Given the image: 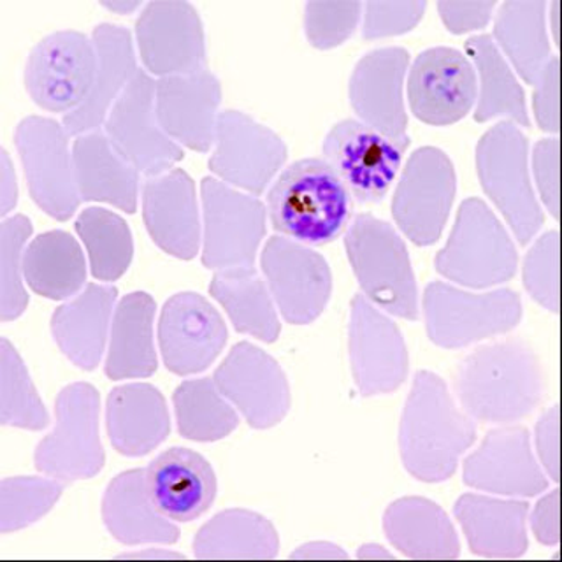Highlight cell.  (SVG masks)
<instances>
[{"mask_svg":"<svg viewBox=\"0 0 562 562\" xmlns=\"http://www.w3.org/2000/svg\"><path fill=\"white\" fill-rule=\"evenodd\" d=\"M540 359L518 339L474 348L457 364L453 394L468 417L508 426L529 417L543 400Z\"/></svg>","mask_w":562,"mask_h":562,"instance_id":"cell-1","label":"cell"},{"mask_svg":"<svg viewBox=\"0 0 562 562\" xmlns=\"http://www.w3.org/2000/svg\"><path fill=\"white\" fill-rule=\"evenodd\" d=\"M474 441V420L459 406L443 378L426 369L418 371L401 415L404 470L418 482H447Z\"/></svg>","mask_w":562,"mask_h":562,"instance_id":"cell-2","label":"cell"},{"mask_svg":"<svg viewBox=\"0 0 562 562\" xmlns=\"http://www.w3.org/2000/svg\"><path fill=\"white\" fill-rule=\"evenodd\" d=\"M266 210L281 236L303 245H329L348 225L351 195L324 158H303L271 184Z\"/></svg>","mask_w":562,"mask_h":562,"instance_id":"cell-3","label":"cell"},{"mask_svg":"<svg viewBox=\"0 0 562 562\" xmlns=\"http://www.w3.org/2000/svg\"><path fill=\"white\" fill-rule=\"evenodd\" d=\"M345 250L362 294L376 307L403 321L420 316L417 278L403 237L385 220L371 213L353 218Z\"/></svg>","mask_w":562,"mask_h":562,"instance_id":"cell-4","label":"cell"},{"mask_svg":"<svg viewBox=\"0 0 562 562\" xmlns=\"http://www.w3.org/2000/svg\"><path fill=\"white\" fill-rule=\"evenodd\" d=\"M476 175L515 239L526 246L544 224L529 169V139L515 123L499 122L476 145Z\"/></svg>","mask_w":562,"mask_h":562,"instance_id":"cell-5","label":"cell"},{"mask_svg":"<svg viewBox=\"0 0 562 562\" xmlns=\"http://www.w3.org/2000/svg\"><path fill=\"white\" fill-rule=\"evenodd\" d=\"M436 271L464 289L487 290L517 274L518 254L505 225L479 198L457 211L447 245L435 259Z\"/></svg>","mask_w":562,"mask_h":562,"instance_id":"cell-6","label":"cell"},{"mask_svg":"<svg viewBox=\"0 0 562 562\" xmlns=\"http://www.w3.org/2000/svg\"><path fill=\"white\" fill-rule=\"evenodd\" d=\"M422 307L430 342L447 350L512 333L524 315L522 297L515 290L468 292L445 281L426 286Z\"/></svg>","mask_w":562,"mask_h":562,"instance_id":"cell-7","label":"cell"},{"mask_svg":"<svg viewBox=\"0 0 562 562\" xmlns=\"http://www.w3.org/2000/svg\"><path fill=\"white\" fill-rule=\"evenodd\" d=\"M99 417L101 397L95 386L85 382L64 386L55 401V427L35 447V470L61 482L101 473L105 453Z\"/></svg>","mask_w":562,"mask_h":562,"instance_id":"cell-8","label":"cell"},{"mask_svg":"<svg viewBox=\"0 0 562 562\" xmlns=\"http://www.w3.org/2000/svg\"><path fill=\"white\" fill-rule=\"evenodd\" d=\"M202 266L213 271L254 268L266 231V204L216 178L201 183Z\"/></svg>","mask_w":562,"mask_h":562,"instance_id":"cell-9","label":"cell"},{"mask_svg":"<svg viewBox=\"0 0 562 562\" xmlns=\"http://www.w3.org/2000/svg\"><path fill=\"white\" fill-rule=\"evenodd\" d=\"M456 193V167L443 149H415L403 167L392 199L395 225L413 245H435L450 218Z\"/></svg>","mask_w":562,"mask_h":562,"instance_id":"cell-10","label":"cell"},{"mask_svg":"<svg viewBox=\"0 0 562 562\" xmlns=\"http://www.w3.org/2000/svg\"><path fill=\"white\" fill-rule=\"evenodd\" d=\"M97 52L92 37L79 31H58L35 44L26 58V93L41 110L72 113L92 90Z\"/></svg>","mask_w":562,"mask_h":562,"instance_id":"cell-11","label":"cell"},{"mask_svg":"<svg viewBox=\"0 0 562 562\" xmlns=\"http://www.w3.org/2000/svg\"><path fill=\"white\" fill-rule=\"evenodd\" d=\"M69 137L64 123L46 116H26L14 132L32 201L58 222L69 220L81 204Z\"/></svg>","mask_w":562,"mask_h":562,"instance_id":"cell-12","label":"cell"},{"mask_svg":"<svg viewBox=\"0 0 562 562\" xmlns=\"http://www.w3.org/2000/svg\"><path fill=\"white\" fill-rule=\"evenodd\" d=\"M260 268L286 324H313L327 310L333 272L324 255L289 237L271 236L263 245Z\"/></svg>","mask_w":562,"mask_h":562,"instance_id":"cell-13","label":"cell"},{"mask_svg":"<svg viewBox=\"0 0 562 562\" xmlns=\"http://www.w3.org/2000/svg\"><path fill=\"white\" fill-rule=\"evenodd\" d=\"M102 127L120 155L146 178L171 171L184 158L183 148L158 123L155 81L145 69H137Z\"/></svg>","mask_w":562,"mask_h":562,"instance_id":"cell-14","label":"cell"},{"mask_svg":"<svg viewBox=\"0 0 562 562\" xmlns=\"http://www.w3.org/2000/svg\"><path fill=\"white\" fill-rule=\"evenodd\" d=\"M285 140L243 111H220L210 169L216 180L250 195L266 192L286 162Z\"/></svg>","mask_w":562,"mask_h":562,"instance_id":"cell-15","label":"cell"},{"mask_svg":"<svg viewBox=\"0 0 562 562\" xmlns=\"http://www.w3.org/2000/svg\"><path fill=\"white\" fill-rule=\"evenodd\" d=\"M348 351L353 382L362 397L391 394L408 378V347L400 327L364 294L351 299Z\"/></svg>","mask_w":562,"mask_h":562,"instance_id":"cell-16","label":"cell"},{"mask_svg":"<svg viewBox=\"0 0 562 562\" xmlns=\"http://www.w3.org/2000/svg\"><path fill=\"white\" fill-rule=\"evenodd\" d=\"M404 149L356 119L341 120L327 132L322 158L333 167L351 198L376 204L397 178Z\"/></svg>","mask_w":562,"mask_h":562,"instance_id":"cell-17","label":"cell"},{"mask_svg":"<svg viewBox=\"0 0 562 562\" xmlns=\"http://www.w3.org/2000/svg\"><path fill=\"white\" fill-rule=\"evenodd\" d=\"M137 53L149 76L192 75L207 69L206 35L190 2H149L136 20Z\"/></svg>","mask_w":562,"mask_h":562,"instance_id":"cell-18","label":"cell"},{"mask_svg":"<svg viewBox=\"0 0 562 562\" xmlns=\"http://www.w3.org/2000/svg\"><path fill=\"white\" fill-rule=\"evenodd\" d=\"M213 382L254 429H271L290 409V385L278 360L254 342L234 345Z\"/></svg>","mask_w":562,"mask_h":562,"instance_id":"cell-19","label":"cell"},{"mask_svg":"<svg viewBox=\"0 0 562 562\" xmlns=\"http://www.w3.org/2000/svg\"><path fill=\"white\" fill-rule=\"evenodd\" d=\"M479 97L473 64L448 46L422 52L408 76V101L420 122L448 127L471 113Z\"/></svg>","mask_w":562,"mask_h":562,"instance_id":"cell-20","label":"cell"},{"mask_svg":"<svg viewBox=\"0 0 562 562\" xmlns=\"http://www.w3.org/2000/svg\"><path fill=\"white\" fill-rule=\"evenodd\" d=\"M227 339V325L206 297L180 292L167 299L158 321V347L171 373L190 376L206 371Z\"/></svg>","mask_w":562,"mask_h":562,"instance_id":"cell-21","label":"cell"},{"mask_svg":"<svg viewBox=\"0 0 562 562\" xmlns=\"http://www.w3.org/2000/svg\"><path fill=\"white\" fill-rule=\"evenodd\" d=\"M409 53L386 46L366 53L351 72L348 97L360 122L389 137L401 149H408V113L404 105V79Z\"/></svg>","mask_w":562,"mask_h":562,"instance_id":"cell-22","label":"cell"},{"mask_svg":"<svg viewBox=\"0 0 562 562\" xmlns=\"http://www.w3.org/2000/svg\"><path fill=\"white\" fill-rule=\"evenodd\" d=\"M462 480L468 487L506 497H535L549 488L529 430L509 424L488 430L482 445L465 457Z\"/></svg>","mask_w":562,"mask_h":562,"instance_id":"cell-23","label":"cell"},{"mask_svg":"<svg viewBox=\"0 0 562 562\" xmlns=\"http://www.w3.org/2000/svg\"><path fill=\"white\" fill-rule=\"evenodd\" d=\"M222 85L210 69L155 81L158 123L178 145L206 154L215 145Z\"/></svg>","mask_w":562,"mask_h":562,"instance_id":"cell-24","label":"cell"},{"mask_svg":"<svg viewBox=\"0 0 562 562\" xmlns=\"http://www.w3.org/2000/svg\"><path fill=\"white\" fill-rule=\"evenodd\" d=\"M146 231L160 250L192 260L201 250L202 224L195 183L183 169L148 178L140 190Z\"/></svg>","mask_w":562,"mask_h":562,"instance_id":"cell-25","label":"cell"},{"mask_svg":"<svg viewBox=\"0 0 562 562\" xmlns=\"http://www.w3.org/2000/svg\"><path fill=\"white\" fill-rule=\"evenodd\" d=\"M149 501L158 514L176 522H192L215 503L218 482L213 465L195 450L172 447L145 470Z\"/></svg>","mask_w":562,"mask_h":562,"instance_id":"cell-26","label":"cell"},{"mask_svg":"<svg viewBox=\"0 0 562 562\" xmlns=\"http://www.w3.org/2000/svg\"><path fill=\"white\" fill-rule=\"evenodd\" d=\"M97 52L93 87L78 110L61 119L69 136H81L104 125L114 102L136 75L137 58L134 37L125 26L101 23L92 32Z\"/></svg>","mask_w":562,"mask_h":562,"instance_id":"cell-27","label":"cell"},{"mask_svg":"<svg viewBox=\"0 0 562 562\" xmlns=\"http://www.w3.org/2000/svg\"><path fill=\"white\" fill-rule=\"evenodd\" d=\"M119 289L90 283L52 315L53 339L81 371H93L104 356Z\"/></svg>","mask_w":562,"mask_h":562,"instance_id":"cell-28","label":"cell"},{"mask_svg":"<svg viewBox=\"0 0 562 562\" xmlns=\"http://www.w3.org/2000/svg\"><path fill=\"white\" fill-rule=\"evenodd\" d=\"M453 517L479 558L520 559L529 549L526 501L462 494L453 506Z\"/></svg>","mask_w":562,"mask_h":562,"instance_id":"cell-29","label":"cell"},{"mask_svg":"<svg viewBox=\"0 0 562 562\" xmlns=\"http://www.w3.org/2000/svg\"><path fill=\"white\" fill-rule=\"evenodd\" d=\"M105 427L116 452L148 456L171 432L166 397L149 383L114 386L105 401Z\"/></svg>","mask_w":562,"mask_h":562,"instance_id":"cell-30","label":"cell"},{"mask_svg":"<svg viewBox=\"0 0 562 562\" xmlns=\"http://www.w3.org/2000/svg\"><path fill=\"white\" fill-rule=\"evenodd\" d=\"M76 184L81 201L104 202L134 215L139 172L120 155L101 128L76 136L72 145Z\"/></svg>","mask_w":562,"mask_h":562,"instance_id":"cell-31","label":"cell"},{"mask_svg":"<svg viewBox=\"0 0 562 562\" xmlns=\"http://www.w3.org/2000/svg\"><path fill=\"white\" fill-rule=\"evenodd\" d=\"M383 532L392 547L409 559L452 561L461 555L456 526L447 512L427 497L394 501L383 514Z\"/></svg>","mask_w":562,"mask_h":562,"instance_id":"cell-32","label":"cell"},{"mask_svg":"<svg viewBox=\"0 0 562 562\" xmlns=\"http://www.w3.org/2000/svg\"><path fill=\"white\" fill-rule=\"evenodd\" d=\"M102 520L123 544H175L180 540V527L151 505L145 470L123 471L111 480L102 497Z\"/></svg>","mask_w":562,"mask_h":562,"instance_id":"cell-33","label":"cell"},{"mask_svg":"<svg viewBox=\"0 0 562 562\" xmlns=\"http://www.w3.org/2000/svg\"><path fill=\"white\" fill-rule=\"evenodd\" d=\"M155 299L148 292L123 295L114 307L104 373L110 380L148 378L157 371Z\"/></svg>","mask_w":562,"mask_h":562,"instance_id":"cell-34","label":"cell"},{"mask_svg":"<svg viewBox=\"0 0 562 562\" xmlns=\"http://www.w3.org/2000/svg\"><path fill=\"white\" fill-rule=\"evenodd\" d=\"M547 8L543 0H509L499 5L494 20L492 40L509 67L529 85L552 60Z\"/></svg>","mask_w":562,"mask_h":562,"instance_id":"cell-35","label":"cell"},{"mask_svg":"<svg viewBox=\"0 0 562 562\" xmlns=\"http://www.w3.org/2000/svg\"><path fill=\"white\" fill-rule=\"evenodd\" d=\"M464 49L479 81L474 120L485 123L501 119V122L515 123L520 128L531 127L524 88L492 35H473L465 41Z\"/></svg>","mask_w":562,"mask_h":562,"instance_id":"cell-36","label":"cell"},{"mask_svg":"<svg viewBox=\"0 0 562 562\" xmlns=\"http://www.w3.org/2000/svg\"><path fill=\"white\" fill-rule=\"evenodd\" d=\"M210 294L224 307L237 333L262 342H274L280 338L278 307L272 301L268 283L257 269L215 271L211 278Z\"/></svg>","mask_w":562,"mask_h":562,"instance_id":"cell-37","label":"cell"},{"mask_svg":"<svg viewBox=\"0 0 562 562\" xmlns=\"http://www.w3.org/2000/svg\"><path fill=\"white\" fill-rule=\"evenodd\" d=\"M23 271L26 285L35 294L52 301H64L83 290L87 260L72 234L48 231L26 246Z\"/></svg>","mask_w":562,"mask_h":562,"instance_id":"cell-38","label":"cell"},{"mask_svg":"<svg viewBox=\"0 0 562 562\" xmlns=\"http://www.w3.org/2000/svg\"><path fill=\"white\" fill-rule=\"evenodd\" d=\"M278 550L277 527L250 509L220 512L193 538V553L199 559H274Z\"/></svg>","mask_w":562,"mask_h":562,"instance_id":"cell-39","label":"cell"},{"mask_svg":"<svg viewBox=\"0 0 562 562\" xmlns=\"http://www.w3.org/2000/svg\"><path fill=\"white\" fill-rule=\"evenodd\" d=\"M178 432L195 443H213L233 435L239 415L225 400L213 378H193L176 386L172 394Z\"/></svg>","mask_w":562,"mask_h":562,"instance_id":"cell-40","label":"cell"},{"mask_svg":"<svg viewBox=\"0 0 562 562\" xmlns=\"http://www.w3.org/2000/svg\"><path fill=\"white\" fill-rule=\"evenodd\" d=\"M75 227L87 248L95 280L110 283L128 271L134 259V237L119 213L105 207H87L79 213Z\"/></svg>","mask_w":562,"mask_h":562,"instance_id":"cell-41","label":"cell"},{"mask_svg":"<svg viewBox=\"0 0 562 562\" xmlns=\"http://www.w3.org/2000/svg\"><path fill=\"white\" fill-rule=\"evenodd\" d=\"M0 422L18 429L43 430L49 413L35 391L25 362L13 342L0 339Z\"/></svg>","mask_w":562,"mask_h":562,"instance_id":"cell-42","label":"cell"},{"mask_svg":"<svg viewBox=\"0 0 562 562\" xmlns=\"http://www.w3.org/2000/svg\"><path fill=\"white\" fill-rule=\"evenodd\" d=\"M31 220L25 215H13L2 220L0 225V321H16L29 306L26 294L25 246L31 237Z\"/></svg>","mask_w":562,"mask_h":562,"instance_id":"cell-43","label":"cell"},{"mask_svg":"<svg viewBox=\"0 0 562 562\" xmlns=\"http://www.w3.org/2000/svg\"><path fill=\"white\" fill-rule=\"evenodd\" d=\"M66 485L61 480L13 476L0 483V532L20 531L37 522L57 505Z\"/></svg>","mask_w":562,"mask_h":562,"instance_id":"cell-44","label":"cell"},{"mask_svg":"<svg viewBox=\"0 0 562 562\" xmlns=\"http://www.w3.org/2000/svg\"><path fill=\"white\" fill-rule=\"evenodd\" d=\"M527 294L547 312L559 313V231L552 228L536 239L522 263Z\"/></svg>","mask_w":562,"mask_h":562,"instance_id":"cell-45","label":"cell"},{"mask_svg":"<svg viewBox=\"0 0 562 562\" xmlns=\"http://www.w3.org/2000/svg\"><path fill=\"white\" fill-rule=\"evenodd\" d=\"M364 4L360 2H307L304 5V32L313 48L333 49L350 40Z\"/></svg>","mask_w":562,"mask_h":562,"instance_id":"cell-46","label":"cell"},{"mask_svg":"<svg viewBox=\"0 0 562 562\" xmlns=\"http://www.w3.org/2000/svg\"><path fill=\"white\" fill-rule=\"evenodd\" d=\"M427 2H368L364 4V40H383L412 32L426 13Z\"/></svg>","mask_w":562,"mask_h":562,"instance_id":"cell-47","label":"cell"},{"mask_svg":"<svg viewBox=\"0 0 562 562\" xmlns=\"http://www.w3.org/2000/svg\"><path fill=\"white\" fill-rule=\"evenodd\" d=\"M559 158H561V145L558 137H543L532 149L531 164L536 189L553 220H559L561 215Z\"/></svg>","mask_w":562,"mask_h":562,"instance_id":"cell-48","label":"cell"},{"mask_svg":"<svg viewBox=\"0 0 562 562\" xmlns=\"http://www.w3.org/2000/svg\"><path fill=\"white\" fill-rule=\"evenodd\" d=\"M559 85H561V61L559 57H552L536 79L535 93H532L536 123L547 134H559V127H561V105H559L561 87Z\"/></svg>","mask_w":562,"mask_h":562,"instance_id":"cell-49","label":"cell"},{"mask_svg":"<svg viewBox=\"0 0 562 562\" xmlns=\"http://www.w3.org/2000/svg\"><path fill=\"white\" fill-rule=\"evenodd\" d=\"M536 453L544 474L552 482L561 480V417L559 406H552L541 415L535 429Z\"/></svg>","mask_w":562,"mask_h":562,"instance_id":"cell-50","label":"cell"},{"mask_svg":"<svg viewBox=\"0 0 562 562\" xmlns=\"http://www.w3.org/2000/svg\"><path fill=\"white\" fill-rule=\"evenodd\" d=\"M496 2H439L441 22L450 34L462 35L482 31L492 20Z\"/></svg>","mask_w":562,"mask_h":562,"instance_id":"cell-51","label":"cell"},{"mask_svg":"<svg viewBox=\"0 0 562 562\" xmlns=\"http://www.w3.org/2000/svg\"><path fill=\"white\" fill-rule=\"evenodd\" d=\"M531 531L544 547H555L561 541V491L547 492L532 509Z\"/></svg>","mask_w":562,"mask_h":562,"instance_id":"cell-52","label":"cell"},{"mask_svg":"<svg viewBox=\"0 0 562 562\" xmlns=\"http://www.w3.org/2000/svg\"><path fill=\"white\" fill-rule=\"evenodd\" d=\"M16 172H14V166L8 151L2 149V154H0V215L2 218H8L9 213L16 207Z\"/></svg>","mask_w":562,"mask_h":562,"instance_id":"cell-53","label":"cell"},{"mask_svg":"<svg viewBox=\"0 0 562 562\" xmlns=\"http://www.w3.org/2000/svg\"><path fill=\"white\" fill-rule=\"evenodd\" d=\"M292 559H347V552L338 544L329 541H310L295 549L290 555Z\"/></svg>","mask_w":562,"mask_h":562,"instance_id":"cell-54","label":"cell"},{"mask_svg":"<svg viewBox=\"0 0 562 562\" xmlns=\"http://www.w3.org/2000/svg\"><path fill=\"white\" fill-rule=\"evenodd\" d=\"M102 8L108 9L111 13L116 14H132L136 13L137 9L143 8L140 2L136 0H116V2H101Z\"/></svg>","mask_w":562,"mask_h":562,"instance_id":"cell-55","label":"cell"},{"mask_svg":"<svg viewBox=\"0 0 562 562\" xmlns=\"http://www.w3.org/2000/svg\"><path fill=\"white\" fill-rule=\"evenodd\" d=\"M549 9V26L552 29L553 34V44L559 46V41H561V2L559 0H553L552 5Z\"/></svg>","mask_w":562,"mask_h":562,"instance_id":"cell-56","label":"cell"},{"mask_svg":"<svg viewBox=\"0 0 562 562\" xmlns=\"http://www.w3.org/2000/svg\"><path fill=\"white\" fill-rule=\"evenodd\" d=\"M359 559H392L394 555L386 552L385 547L376 543L362 544L357 553Z\"/></svg>","mask_w":562,"mask_h":562,"instance_id":"cell-57","label":"cell"},{"mask_svg":"<svg viewBox=\"0 0 562 562\" xmlns=\"http://www.w3.org/2000/svg\"><path fill=\"white\" fill-rule=\"evenodd\" d=\"M149 552L127 553L125 558L181 559L183 553L166 552L164 549H148Z\"/></svg>","mask_w":562,"mask_h":562,"instance_id":"cell-58","label":"cell"}]
</instances>
